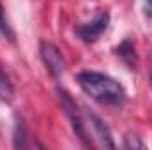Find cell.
Segmentation results:
<instances>
[{
  "label": "cell",
  "mask_w": 152,
  "mask_h": 150,
  "mask_svg": "<svg viewBox=\"0 0 152 150\" xmlns=\"http://www.w3.org/2000/svg\"><path fill=\"white\" fill-rule=\"evenodd\" d=\"M83 115H85V122H87V131H88V136L92 134L97 143L104 149H115V143L112 140V133L108 129V125L96 115V113L88 111V110H83ZM92 140V138H90ZM94 143V141H92ZM96 147V145H94Z\"/></svg>",
  "instance_id": "4"
},
{
  "label": "cell",
  "mask_w": 152,
  "mask_h": 150,
  "mask_svg": "<svg viewBox=\"0 0 152 150\" xmlns=\"http://www.w3.org/2000/svg\"><path fill=\"white\" fill-rule=\"evenodd\" d=\"M0 34L4 37H7L9 41H14V30L11 28L7 18H5V12H4V5L0 4Z\"/></svg>",
  "instance_id": "8"
},
{
  "label": "cell",
  "mask_w": 152,
  "mask_h": 150,
  "mask_svg": "<svg viewBox=\"0 0 152 150\" xmlns=\"http://www.w3.org/2000/svg\"><path fill=\"white\" fill-rule=\"evenodd\" d=\"M151 87H152V73H151Z\"/></svg>",
  "instance_id": "12"
},
{
  "label": "cell",
  "mask_w": 152,
  "mask_h": 150,
  "mask_svg": "<svg viewBox=\"0 0 152 150\" xmlns=\"http://www.w3.org/2000/svg\"><path fill=\"white\" fill-rule=\"evenodd\" d=\"M78 85L94 101L108 106H120L126 101V88L108 74L97 71H81L76 76Z\"/></svg>",
  "instance_id": "1"
},
{
  "label": "cell",
  "mask_w": 152,
  "mask_h": 150,
  "mask_svg": "<svg viewBox=\"0 0 152 150\" xmlns=\"http://www.w3.org/2000/svg\"><path fill=\"white\" fill-rule=\"evenodd\" d=\"M39 53H41V60H42L46 71L51 76L58 78V76L64 73V69H66V60H64L60 50H58L53 42H50V41H41V44H39Z\"/></svg>",
  "instance_id": "3"
},
{
  "label": "cell",
  "mask_w": 152,
  "mask_h": 150,
  "mask_svg": "<svg viewBox=\"0 0 152 150\" xmlns=\"http://www.w3.org/2000/svg\"><path fill=\"white\" fill-rule=\"evenodd\" d=\"M145 12L152 16V0H145Z\"/></svg>",
  "instance_id": "11"
},
{
  "label": "cell",
  "mask_w": 152,
  "mask_h": 150,
  "mask_svg": "<svg viewBox=\"0 0 152 150\" xmlns=\"http://www.w3.org/2000/svg\"><path fill=\"white\" fill-rule=\"evenodd\" d=\"M113 51L129 69H136L138 67V55H136V50H134V44H133L131 39L122 41Z\"/></svg>",
  "instance_id": "6"
},
{
  "label": "cell",
  "mask_w": 152,
  "mask_h": 150,
  "mask_svg": "<svg viewBox=\"0 0 152 150\" xmlns=\"http://www.w3.org/2000/svg\"><path fill=\"white\" fill-rule=\"evenodd\" d=\"M16 136H14V147L18 149H23V147H27V143H25V140H27V136H25V127H23V124L21 122H16V133H14Z\"/></svg>",
  "instance_id": "9"
},
{
  "label": "cell",
  "mask_w": 152,
  "mask_h": 150,
  "mask_svg": "<svg viewBox=\"0 0 152 150\" xmlns=\"http://www.w3.org/2000/svg\"><path fill=\"white\" fill-rule=\"evenodd\" d=\"M124 145H126V149H145V143L140 140V136H136V134H127V136H124Z\"/></svg>",
  "instance_id": "10"
},
{
  "label": "cell",
  "mask_w": 152,
  "mask_h": 150,
  "mask_svg": "<svg viewBox=\"0 0 152 150\" xmlns=\"http://www.w3.org/2000/svg\"><path fill=\"white\" fill-rule=\"evenodd\" d=\"M108 25H110V12L104 11V12L97 14L94 20H90V21H87L83 25H78L75 28V32L83 42H94L108 28Z\"/></svg>",
  "instance_id": "5"
},
{
  "label": "cell",
  "mask_w": 152,
  "mask_h": 150,
  "mask_svg": "<svg viewBox=\"0 0 152 150\" xmlns=\"http://www.w3.org/2000/svg\"><path fill=\"white\" fill-rule=\"evenodd\" d=\"M58 99H60V104H62V110L66 113V117L69 118L71 125H73V131L76 133V136L80 138V141L85 145V147H94L90 136H88V131H87V122H85V115L83 111L78 108V104L75 103V99L69 95L67 90L64 88H58Z\"/></svg>",
  "instance_id": "2"
},
{
  "label": "cell",
  "mask_w": 152,
  "mask_h": 150,
  "mask_svg": "<svg viewBox=\"0 0 152 150\" xmlns=\"http://www.w3.org/2000/svg\"><path fill=\"white\" fill-rule=\"evenodd\" d=\"M0 99L5 103H11L14 99V87L11 85L9 78L0 71Z\"/></svg>",
  "instance_id": "7"
}]
</instances>
